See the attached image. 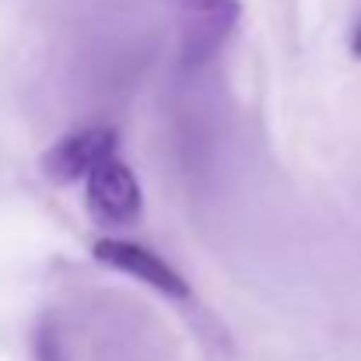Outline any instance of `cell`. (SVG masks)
Returning <instances> with one entry per match:
<instances>
[{"mask_svg":"<svg viewBox=\"0 0 361 361\" xmlns=\"http://www.w3.org/2000/svg\"><path fill=\"white\" fill-rule=\"evenodd\" d=\"M351 53L361 60V21H358V28H355V35H351Z\"/></svg>","mask_w":361,"mask_h":361,"instance_id":"obj_6","label":"cell"},{"mask_svg":"<svg viewBox=\"0 0 361 361\" xmlns=\"http://www.w3.org/2000/svg\"><path fill=\"white\" fill-rule=\"evenodd\" d=\"M32 351H35V361H67L53 326H39V334H35V348H32Z\"/></svg>","mask_w":361,"mask_h":361,"instance_id":"obj_5","label":"cell"},{"mask_svg":"<svg viewBox=\"0 0 361 361\" xmlns=\"http://www.w3.org/2000/svg\"><path fill=\"white\" fill-rule=\"evenodd\" d=\"M179 18L183 63H207L239 28L242 0H165Z\"/></svg>","mask_w":361,"mask_h":361,"instance_id":"obj_1","label":"cell"},{"mask_svg":"<svg viewBox=\"0 0 361 361\" xmlns=\"http://www.w3.org/2000/svg\"><path fill=\"white\" fill-rule=\"evenodd\" d=\"M120 147V137L113 126H81L67 137H60L46 154H42V172L53 183H78L88 179L95 165L113 158Z\"/></svg>","mask_w":361,"mask_h":361,"instance_id":"obj_4","label":"cell"},{"mask_svg":"<svg viewBox=\"0 0 361 361\" xmlns=\"http://www.w3.org/2000/svg\"><path fill=\"white\" fill-rule=\"evenodd\" d=\"M85 204L92 211V218L99 225H133L140 218V183L133 176V169L120 161L116 154L106 158L102 165H95L85 179Z\"/></svg>","mask_w":361,"mask_h":361,"instance_id":"obj_2","label":"cell"},{"mask_svg":"<svg viewBox=\"0 0 361 361\" xmlns=\"http://www.w3.org/2000/svg\"><path fill=\"white\" fill-rule=\"evenodd\" d=\"M92 252L109 270H120L126 277L154 288L165 298H176V302H190L193 298V288L186 284V277L169 259H161L158 252H151L147 245H137V242H126V239H99L92 245Z\"/></svg>","mask_w":361,"mask_h":361,"instance_id":"obj_3","label":"cell"}]
</instances>
